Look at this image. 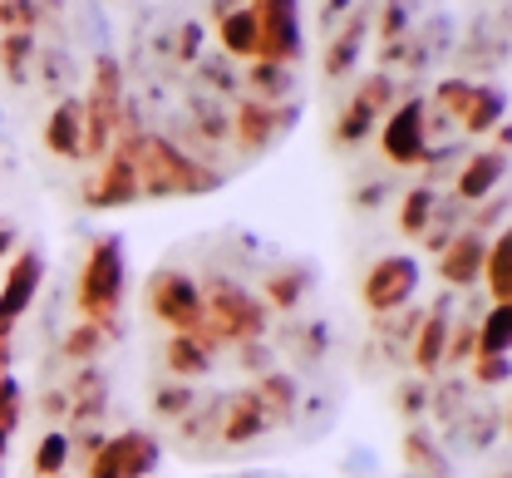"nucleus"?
<instances>
[{"label": "nucleus", "mask_w": 512, "mask_h": 478, "mask_svg": "<svg viewBox=\"0 0 512 478\" xmlns=\"http://www.w3.org/2000/svg\"><path fill=\"white\" fill-rule=\"evenodd\" d=\"M202 336L212 341H256L266 331V301H256L237 281H212L202 291Z\"/></svg>", "instance_id": "7ed1b4c3"}, {"label": "nucleus", "mask_w": 512, "mask_h": 478, "mask_svg": "<svg viewBox=\"0 0 512 478\" xmlns=\"http://www.w3.org/2000/svg\"><path fill=\"white\" fill-rule=\"evenodd\" d=\"M114 336V326H99V321H84V326H74L69 331V341H64V355L69 360H94L99 350H104V341Z\"/></svg>", "instance_id": "a878e982"}, {"label": "nucleus", "mask_w": 512, "mask_h": 478, "mask_svg": "<svg viewBox=\"0 0 512 478\" xmlns=\"http://www.w3.org/2000/svg\"><path fill=\"white\" fill-rule=\"evenodd\" d=\"M414 286H419V262L404 257V252H394V257H380V262L365 272L360 296H365V306H370L375 316H394V311L414 296Z\"/></svg>", "instance_id": "6e6552de"}, {"label": "nucleus", "mask_w": 512, "mask_h": 478, "mask_svg": "<svg viewBox=\"0 0 512 478\" xmlns=\"http://www.w3.org/2000/svg\"><path fill=\"white\" fill-rule=\"evenodd\" d=\"M380 124V114L370 109V104H360V99H350V109H345V119L335 124V143L340 148H350V143H360V138L370 134Z\"/></svg>", "instance_id": "bb28decb"}, {"label": "nucleus", "mask_w": 512, "mask_h": 478, "mask_svg": "<svg viewBox=\"0 0 512 478\" xmlns=\"http://www.w3.org/2000/svg\"><path fill=\"white\" fill-rule=\"evenodd\" d=\"M40 60H45V84H55V89H74V60H69L64 50H45Z\"/></svg>", "instance_id": "7c9ffc66"}, {"label": "nucleus", "mask_w": 512, "mask_h": 478, "mask_svg": "<svg viewBox=\"0 0 512 478\" xmlns=\"http://www.w3.org/2000/svg\"><path fill=\"white\" fill-rule=\"evenodd\" d=\"M217 35H222L227 60H247V65H256V15H252V5L227 10V15L217 20Z\"/></svg>", "instance_id": "dca6fc26"}, {"label": "nucleus", "mask_w": 512, "mask_h": 478, "mask_svg": "<svg viewBox=\"0 0 512 478\" xmlns=\"http://www.w3.org/2000/svg\"><path fill=\"white\" fill-rule=\"evenodd\" d=\"M10 247H15V232L0 222V257H10Z\"/></svg>", "instance_id": "f704fd0d"}, {"label": "nucleus", "mask_w": 512, "mask_h": 478, "mask_svg": "<svg viewBox=\"0 0 512 478\" xmlns=\"http://www.w3.org/2000/svg\"><path fill=\"white\" fill-rule=\"evenodd\" d=\"M40 281H45V257H40V252H20V257L10 262V272L0 281V341H10L15 321L30 311Z\"/></svg>", "instance_id": "1a4fd4ad"}, {"label": "nucleus", "mask_w": 512, "mask_h": 478, "mask_svg": "<svg viewBox=\"0 0 512 478\" xmlns=\"http://www.w3.org/2000/svg\"><path fill=\"white\" fill-rule=\"evenodd\" d=\"M45 148L60 158H84V99L69 94L55 104V114L45 119Z\"/></svg>", "instance_id": "4468645a"}, {"label": "nucleus", "mask_w": 512, "mask_h": 478, "mask_svg": "<svg viewBox=\"0 0 512 478\" xmlns=\"http://www.w3.org/2000/svg\"><path fill=\"white\" fill-rule=\"evenodd\" d=\"M404 464H409V469H419V474H429V478L448 474V464L434 454V444H429L424 434H409V439H404Z\"/></svg>", "instance_id": "c756f323"}, {"label": "nucleus", "mask_w": 512, "mask_h": 478, "mask_svg": "<svg viewBox=\"0 0 512 478\" xmlns=\"http://www.w3.org/2000/svg\"><path fill=\"white\" fill-rule=\"evenodd\" d=\"M99 419L104 414V375L99 370H84L79 380H74V419Z\"/></svg>", "instance_id": "cd10ccee"}, {"label": "nucleus", "mask_w": 512, "mask_h": 478, "mask_svg": "<svg viewBox=\"0 0 512 478\" xmlns=\"http://www.w3.org/2000/svg\"><path fill=\"white\" fill-rule=\"evenodd\" d=\"M448 355V311H429L424 321H419V336H414V365L419 370H439Z\"/></svg>", "instance_id": "a211bd4d"}, {"label": "nucleus", "mask_w": 512, "mask_h": 478, "mask_svg": "<svg viewBox=\"0 0 512 478\" xmlns=\"http://www.w3.org/2000/svg\"><path fill=\"white\" fill-rule=\"evenodd\" d=\"M512 345V306H493L473 331V355H508Z\"/></svg>", "instance_id": "aec40b11"}, {"label": "nucleus", "mask_w": 512, "mask_h": 478, "mask_svg": "<svg viewBox=\"0 0 512 478\" xmlns=\"http://www.w3.org/2000/svg\"><path fill=\"white\" fill-rule=\"evenodd\" d=\"M60 478H64V474H60Z\"/></svg>", "instance_id": "c9c22d12"}, {"label": "nucleus", "mask_w": 512, "mask_h": 478, "mask_svg": "<svg viewBox=\"0 0 512 478\" xmlns=\"http://www.w3.org/2000/svg\"><path fill=\"white\" fill-rule=\"evenodd\" d=\"M119 143L133 153V168H138V188H143V198L207 193V188L222 183L217 173H207L197 158H188L173 138H163V134H124Z\"/></svg>", "instance_id": "f257e3e1"}, {"label": "nucleus", "mask_w": 512, "mask_h": 478, "mask_svg": "<svg viewBox=\"0 0 512 478\" xmlns=\"http://www.w3.org/2000/svg\"><path fill=\"white\" fill-rule=\"evenodd\" d=\"M69 464V439L64 434H45L40 449H35V474L40 478H60Z\"/></svg>", "instance_id": "c85d7f7f"}, {"label": "nucleus", "mask_w": 512, "mask_h": 478, "mask_svg": "<svg viewBox=\"0 0 512 478\" xmlns=\"http://www.w3.org/2000/svg\"><path fill=\"white\" fill-rule=\"evenodd\" d=\"M143 198L138 188V168H133V153L119 143V153H109V163L99 168V178L84 188V203L89 207H128Z\"/></svg>", "instance_id": "9d476101"}, {"label": "nucleus", "mask_w": 512, "mask_h": 478, "mask_svg": "<svg viewBox=\"0 0 512 478\" xmlns=\"http://www.w3.org/2000/svg\"><path fill=\"white\" fill-rule=\"evenodd\" d=\"M35 35H5L0 40V69L15 79V84H25L30 79V65H35Z\"/></svg>", "instance_id": "b1692460"}, {"label": "nucleus", "mask_w": 512, "mask_h": 478, "mask_svg": "<svg viewBox=\"0 0 512 478\" xmlns=\"http://www.w3.org/2000/svg\"><path fill=\"white\" fill-rule=\"evenodd\" d=\"M128 286V267H124V242L119 237H99L84 257V272H79V311L84 321H99V326H114V311L124 301Z\"/></svg>", "instance_id": "f03ea898"}, {"label": "nucleus", "mask_w": 512, "mask_h": 478, "mask_svg": "<svg viewBox=\"0 0 512 478\" xmlns=\"http://www.w3.org/2000/svg\"><path fill=\"white\" fill-rule=\"evenodd\" d=\"M473 380L478 385H503L508 380V355H473Z\"/></svg>", "instance_id": "473e14b6"}, {"label": "nucleus", "mask_w": 512, "mask_h": 478, "mask_svg": "<svg viewBox=\"0 0 512 478\" xmlns=\"http://www.w3.org/2000/svg\"><path fill=\"white\" fill-rule=\"evenodd\" d=\"M212 336H202V331H183V336H173L168 341V370L173 375H202L207 365H212Z\"/></svg>", "instance_id": "6ab92c4d"}, {"label": "nucleus", "mask_w": 512, "mask_h": 478, "mask_svg": "<svg viewBox=\"0 0 512 478\" xmlns=\"http://www.w3.org/2000/svg\"><path fill=\"white\" fill-rule=\"evenodd\" d=\"M247 89L256 104H281L291 94V74L286 65H247Z\"/></svg>", "instance_id": "5701e85b"}, {"label": "nucleus", "mask_w": 512, "mask_h": 478, "mask_svg": "<svg viewBox=\"0 0 512 478\" xmlns=\"http://www.w3.org/2000/svg\"><path fill=\"white\" fill-rule=\"evenodd\" d=\"M365 30H370V15L360 10V15L340 30V40L330 45V55H325V74H345V69L360 60V40H365Z\"/></svg>", "instance_id": "4be33fe9"}, {"label": "nucleus", "mask_w": 512, "mask_h": 478, "mask_svg": "<svg viewBox=\"0 0 512 478\" xmlns=\"http://www.w3.org/2000/svg\"><path fill=\"white\" fill-rule=\"evenodd\" d=\"M158 439L143 434V429H128V434H114L99 444L94 464H89V478H148L158 469Z\"/></svg>", "instance_id": "423d86ee"}, {"label": "nucleus", "mask_w": 512, "mask_h": 478, "mask_svg": "<svg viewBox=\"0 0 512 478\" xmlns=\"http://www.w3.org/2000/svg\"><path fill=\"white\" fill-rule=\"evenodd\" d=\"M488 291H493V306H508L512 301V237L498 232L488 242V257H483V276H478Z\"/></svg>", "instance_id": "f3484780"}, {"label": "nucleus", "mask_w": 512, "mask_h": 478, "mask_svg": "<svg viewBox=\"0 0 512 478\" xmlns=\"http://www.w3.org/2000/svg\"><path fill=\"white\" fill-rule=\"evenodd\" d=\"M434 207H439V193H434V188H409L404 203H399V232H404V237H424L429 222H434Z\"/></svg>", "instance_id": "412c9836"}, {"label": "nucleus", "mask_w": 512, "mask_h": 478, "mask_svg": "<svg viewBox=\"0 0 512 478\" xmlns=\"http://www.w3.org/2000/svg\"><path fill=\"white\" fill-rule=\"evenodd\" d=\"M483 257H488V237H478V232H453L448 237V247L439 252V276H444L448 286H473L478 276H483Z\"/></svg>", "instance_id": "ddd939ff"}, {"label": "nucleus", "mask_w": 512, "mask_h": 478, "mask_svg": "<svg viewBox=\"0 0 512 478\" xmlns=\"http://www.w3.org/2000/svg\"><path fill=\"white\" fill-rule=\"evenodd\" d=\"M158 414H188L192 410V390H183V385H173V390H158Z\"/></svg>", "instance_id": "72a5a7b5"}, {"label": "nucleus", "mask_w": 512, "mask_h": 478, "mask_svg": "<svg viewBox=\"0 0 512 478\" xmlns=\"http://www.w3.org/2000/svg\"><path fill=\"white\" fill-rule=\"evenodd\" d=\"M463 134H488V129H503L508 124V99L498 84H473L468 104H463Z\"/></svg>", "instance_id": "2eb2a0df"}, {"label": "nucleus", "mask_w": 512, "mask_h": 478, "mask_svg": "<svg viewBox=\"0 0 512 478\" xmlns=\"http://www.w3.org/2000/svg\"><path fill=\"white\" fill-rule=\"evenodd\" d=\"M380 143H384V158L399 163V168L424 163V153H429V114H424V99L394 104V109L384 114Z\"/></svg>", "instance_id": "0eeeda50"}, {"label": "nucleus", "mask_w": 512, "mask_h": 478, "mask_svg": "<svg viewBox=\"0 0 512 478\" xmlns=\"http://www.w3.org/2000/svg\"><path fill=\"white\" fill-rule=\"evenodd\" d=\"M306 286H311V272H306V267L276 272L271 281H266V301H271V306H286V311H291V306H296V301L306 296Z\"/></svg>", "instance_id": "393cba45"}, {"label": "nucleus", "mask_w": 512, "mask_h": 478, "mask_svg": "<svg viewBox=\"0 0 512 478\" xmlns=\"http://www.w3.org/2000/svg\"><path fill=\"white\" fill-rule=\"evenodd\" d=\"M148 311H153L163 326H173L178 336H183V331H197V326H202V286H197L188 272L163 267V272H153V281H148Z\"/></svg>", "instance_id": "39448f33"}, {"label": "nucleus", "mask_w": 512, "mask_h": 478, "mask_svg": "<svg viewBox=\"0 0 512 478\" xmlns=\"http://www.w3.org/2000/svg\"><path fill=\"white\" fill-rule=\"evenodd\" d=\"M503 173H508V153H473V158H463V168H458V183H453V198L458 203H488L493 193H498V183H503Z\"/></svg>", "instance_id": "f8f14e48"}, {"label": "nucleus", "mask_w": 512, "mask_h": 478, "mask_svg": "<svg viewBox=\"0 0 512 478\" xmlns=\"http://www.w3.org/2000/svg\"><path fill=\"white\" fill-rule=\"evenodd\" d=\"M291 119H296V109H281V104H256V99H247V104L237 109V143H242L247 153H266V148H271L281 134H291Z\"/></svg>", "instance_id": "9b49d317"}, {"label": "nucleus", "mask_w": 512, "mask_h": 478, "mask_svg": "<svg viewBox=\"0 0 512 478\" xmlns=\"http://www.w3.org/2000/svg\"><path fill=\"white\" fill-rule=\"evenodd\" d=\"M256 15V65H291L306 50L301 0H247Z\"/></svg>", "instance_id": "20e7f679"}, {"label": "nucleus", "mask_w": 512, "mask_h": 478, "mask_svg": "<svg viewBox=\"0 0 512 478\" xmlns=\"http://www.w3.org/2000/svg\"><path fill=\"white\" fill-rule=\"evenodd\" d=\"M508 222V198H488V203L473 212V222H468V232H478V237H488V227H503Z\"/></svg>", "instance_id": "2f4dec72"}]
</instances>
